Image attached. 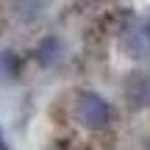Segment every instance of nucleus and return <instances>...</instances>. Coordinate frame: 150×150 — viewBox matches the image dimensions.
Listing matches in <instances>:
<instances>
[{"label": "nucleus", "mask_w": 150, "mask_h": 150, "mask_svg": "<svg viewBox=\"0 0 150 150\" xmlns=\"http://www.w3.org/2000/svg\"><path fill=\"white\" fill-rule=\"evenodd\" d=\"M75 120H78L86 131H103V128L111 125L114 108L103 95L86 89V92H81V95L75 97Z\"/></svg>", "instance_id": "f257e3e1"}, {"label": "nucleus", "mask_w": 150, "mask_h": 150, "mask_svg": "<svg viewBox=\"0 0 150 150\" xmlns=\"http://www.w3.org/2000/svg\"><path fill=\"white\" fill-rule=\"evenodd\" d=\"M120 42H122V50L131 59H147L150 56V20L131 25Z\"/></svg>", "instance_id": "f03ea898"}, {"label": "nucleus", "mask_w": 150, "mask_h": 150, "mask_svg": "<svg viewBox=\"0 0 150 150\" xmlns=\"http://www.w3.org/2000/svg\"><path fill=\"white\" fill-rule=\"evenodd\" d=\"M125 100L131 108H147L150 106V70L131 72L125 81Z\"/></svg>", "instance_id": "7ed1b4c3"}, {"label": "nucleus", "mask_w": 150, "mask_h": 150, "mask_svg": "<svg viewBox=\"0 0 150 150\" xmlns=\"http://www.w3.org/2000/svg\"><path fill=\"white\" fill-rule=\"evenodd\" d=\"M61 56H64V45H61L59 36H45L36 47V59H39L42 67H53Z\"/></svg>", "instance_id": "20e7f679"}, {"label": "nucleus", "mask_w": 150, "mask_h": 150, "mask_svg": "<svg viewBox=\"0 0 150 150\" xmlns=\"http://www.w3.org/2000/svg\"><path fill=\"white\" fill-rule=\"evenodd\" d=\"M20 72V59H17L11 50H3L0 53V75H6V78H11V75Z\"/></svg>", "instance_id": "39448f33"}, {"label": "nucleus", "mask_w": 150, "mask_h": 150, "mask_svg": "<svg viewBox=\"0 0 150 150\" xmlns=\"http://www.w3.org/2000/svg\"><path fill=\"white\" fill-rule=\"evenodd\" d=\"M0 150H11L8 142H6V136H3V131H0Z\"/></svg>", "instance_id": "423d86ee"}]
</instances>
